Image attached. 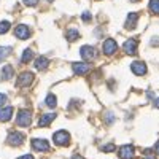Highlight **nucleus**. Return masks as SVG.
<instances>
[{
    "label": "nucleus",
    "instance_id": "obj_9",
    "mask_svg": "<svg viewBox=\"0 0 159 159\" xmlns=\"http://www.w3.org/2000/svg\"><path fill=\"white\" fill-rule=\"evenodd\" d=\"M130 69H132V72H134L135 75L142 76V75H145V73H147V64H145V62H142V61H135V62H132Z\"/></svg>",
    "mask_w": 159,
    "mask_h": 159
},
{
    "label": "nucleus",
    "instance_id": "obj_25",
    "mask_svg": "<svg viewBox=\"0 0 159 159\" xmlns=\"http://www.w3.org/2000/svg\"><path fill=\"white\" fill-rule=\"evenodd\" d=\"M102 151H105V153H111V151H115V145H113V143L105 145V147H102Z\"/></svg>",
    "mask_w": 159,
    "mask_h": 159
},
{
    "label": "nucleus",
    "instance_id": "obj_3",
    "mask_svg": "<svg viewBox=\"0 0 159 159\" xmlns=\"http://www.w3.org/2000/svg\"><path fill=\"white\" fill-rule=\"evenodd\" d=\"M116 49H118V45L113 38H107L103 42V54L105 56H113L116 52Z\"/></svg>",
    "mask_w": 159,
    "mask_h": 159
},
{
    "label": "nucleus",
    "instance_id": "obj_16",
    "mask_svg": "<svg viewBox=\"0 0 159 159\" xmlns=\"http://www.w3.org/2000/svg\"><path fill=\"white\" fill-rule=\"evenodd\" d=\"M48 65H49V61H48L46 57H43V56L38 57V59L35 61V69H37V70H45Z\"/></svg>",
    "mask_w": 159,
    "mask_h": 159
},
{
    "label": "nucleus",
    "instance_id": "obj_21",
    "mask_svg": "<svg viewBox=\"0 0 159 159\" xmlns=\"http://www.w3.org/2000/svg\"><path fill=\"white\" fill-rule=\"evenodd\" d=\"M150 10L154 15H159V0H150Z\"/></svg>",
    "mask_w": 159,
    "mask_h": 159
},
{
    "label": "nucleus",
    "instance_id": "obj_29",
    "mask_svg": "<svg viewBox=\"0 0 159 159\" xmlns=\"http://www.w3.org/2000/svg\"><path fill=\"white\" fill-rule=\"evenodd\" d=\"M19 159H34V157H32L30 154H24V156H21Z\"/></svg>",
    "mask_w": 159,
    "mask_h": 159
},
{
    "label": "nucleus",
    "instance_id": "obj_4",
    "mask_svg": "<svg viewBox=\"0 0 159 159\" xmlns=\"http://www.w3.org/2000/svg\"><path fill=\"white\" fill-rule=\"evenodd\" d=\"M80 54H81V57L83 59H86V61H92L96 56H97V51H96V48L94 46H83L81 49H80Z\"/></svg>",
    "mask_w": 159,
    "mask_h": 159
},
{
    "label": "nucleus",
    "instance_id": "obj_5",
    "mask_svg": "<svg viewBox=\"0 0 159 159\" xmlns=\"http://www.w3.org/2000/svg\"><path fill=\"white\" fill-rule=\"evenodd\" d=\"M72 69L75 72V75H86L91 70V65L86 62H73L72 64Z\"/></svg>",
    "mask_w": 159,
    "mask_h": 159
},
{
    "label": "nucleus",
    "instance_id": "obj_11",
    "mask_svg": "<svg viewBox=\"0 0 159 159\" xmlns=\"http://www.w3.org/2000/svg\"><path fill=\"white\" fill-rule=\"evenodd\" d=\"M32 147H34L35 151H48L49 150L48 142L43 140V139H34L32 140Z\"/></svg>",
    "mask_w": 159,
    "mask_h": 159
},
{
    "label": "nucleus",
    "instance_id": "obj_17",
    "mask_svg": "<svg viewBox=\"0 0 159 159\" xmlns=\"http://www.w3.org/2000/svg\"><path fill=\"white\" fill-rule=\"evenodd\" d=\"M32 57H34V51H32L30 48H27V49L24 51L22 57H21V62H22V64H27V62H30Z\"/></svg>",
    "mask_w": 159,
    "mask_h": 159
},
{
    "label": "nucleus",
    "instance_id": "obj_10",
    "mask_svg": "<svg viewBox=\"0 0 159 159\" xmlns=\"http://www.w3.org/2000/svg\"><path fill=\"white\" fill-rule=\"evenodd\" d=\"M34 81V73L30 72H24L18 76V86H29Z\"/></svg>",
    "mask_w": 159,
    "mask_h": 159
},
{
    "label": "nucleus",
    "instance_id": "obj_23",
    "mask_svg": "<svg viewBox=\"0 0 159 159\" xmlns=\"http://www.w3.org/2000/svg\"><path fill=\"white\" fill-rule=\"evenodd\" d=\"M8 29H10V22L8 21H2V22H0V34L8 32Z\"/></svg>",
    "mask_w": 159,
    "mask_h": 159
},
{
    "label": "nucleus",
    "instance_id": "obj_13",
    "mask_svg": "<svg viewBox=\"0 0 159 159\" xmlns=\"http://www.w3.org/2000/svg\"><path fill=\"white\" fill-rule=\"evenodd\" d=\"M52 119H56V113H46V115H43L42 118H40V126L42 127H48L49 124H51V121Z\"/></svg>",
    "mask_w": 159,
    "mask_h": 159
},
{
    "label": "nucleus",
    "instance_id": "obj_6",
    "mask_svg": "<svg viewBox=\"0 0 159 159\" xmlns=\"http://www.w3.org/2000/svg\"><path fill=\"white\" fill-rule=\"evenodd\" d=\"M15 35L21 40H27L30 37V29L27 27V25H24V24H19L16 25V29H15Z\"/></svg>",
    "mask_w": 159,
    "mask_h": 159
},
{
    "label": "nucleus",
    "instance_id": "obj_1",
    "mask_svg": "<svg viewBox=\"0 0 159 159\" xmlns=\"http://www.w3.org/2000/svg\"><path fill=\"white\" fill-rule=\"evenodd\" d=\"M30 121H32V113L29 110H21L16 116V124L21 126V127L30 126Z\"/></svg>",
    "mask_w": 159,
    "mask_h": 159
},
{
    "label": "nucleus",
    "instance_id": "obj_7",
    "mask_svg": "<svg viewBox=\"0 0 159 159\" xmlns=\"http://www.w3.org/2000/svg\"><path fill=\"white\" fill-rule=\"evenodd\" d=\"M118 153H119V157H121V159H132V157H134V154H135L134 147H132V145H124V147L119 148Z\"/></svg>",
    "mask_w": 159,
    "mask_h": 159
},
{
    "label": "nucleus",
    "instance_id": "obj_18",
    "mask_svg": "<svg viewBox=\"0 0 159 159\" xmlns=\"http://www.w3.org/2000/svg\"><path fill=\"white\" fill-rule=\"evenodd\" d=\"M13 76V67L11 65H5L2 69V80H10Z\"/></svg>",
    "mask_w": 159,
    "mask_h": 159
},
{
    "label": "nucleus",
    "instance_id": "obj_32",
    "mask_svg": "<svg viewBox=\"0 0 159 159\" xmlns=\"http://www.w3.org/2000/svg\"><path fill=\"white\" fill-rule=\"evenodd\" d=\"M132 2H140V0H132Z\"/></svg>",
    "mask_w": 159,
    "mask_h": 159
},
{
    "label": "nucleus",
    "instance_id": "obj_2",
    "mask_svg": "<svg viewBox=\"0 0 159 159\" xmlns=\"http://www.w3.org/2000/svg\"><path fill=\"white\" fill-rule=\"evenodd\" d=\"M52 140H54V143L59 145V147H64V145L69 143L70 135H69V132H65V130H57V132H54V135H52Z\"/></svg>",
    "mask_w": 159,
    "mask_h": 159
},
{
    "label": "nucleus",
    "instance_id": "obj_22",
    "mask_svg": "<svg viewBox=\"0 0 159 159\" xmlns=\"http://www.w3.org/2000/svg\"><path fill=\"white\" fill-rule=\"evenodd\" d=\"M10 52H11V46H5V48L2 46V48H0V61H3Z\"/></svg>",
    "mask_w": 159,
    "mask_h": 159
},
{
    "label": "nucleus",
    "instance_id": "obj_14",
    "mask_svg": "<svg viewBox=\"0 0 159 159\" xmlns=\"http://www.w3.org/2000/svg\"><path fill=\"white\" fill-rule=\"evenodd\" d=\"M137 19H139V15L137 13H130L126 19V29H134L137 25Z\"/></svg>",
    "mask_w": 159,
    "mask_h": 159
},
{
    "label": "nucleus",
    "instance_id": "obj_8",
    "mask_svg": "<svg viewBox=\"0 0 159 159\" xmlns=\"http://www.w3.org/2000/svg\"><path fill=\"white\" fill-rule=\"evenodd\" d=\"M123 49H124L126 54H129V56H134L135 52H137V40H134V38L127 40V42L123 45Z\"/></svg>",
    "mask_w": 159,
    "mask_h": 159
},
{
    "label": "nucleus",
    "instance_id": "obj_19",
    "mask_svg": "<svg viewBox=\"0 0 159 159\" xmlns=\"http://www.w3.org/2000/svg\"><path fill=\"white\" fill-rule=\"evenodd\" d=\"M45 103L48 105V107L54 108V107H56V103H57V99H56V96H54V94H48V96H46V100H45Z\"/></svg>",
    "mask_w": 159,
    "mask_h": 159
},
{
    "label": "nucleus",
    "instance_id": "obj_12",
    "mask_svg": "<svg viewBox=\"0 0 159 159\" xmlns=\"http://www.w3.org/2000/svg\"><path fill=\"white\" fill-rule=\"evenodd\" d=\"M10 145H13V147H18V145H21L24 142V135L21 134V132H11V134L8 135V140H7Z\"/></svg>",
    "mask_w": 159,
    "mask_h": 159
},
{
    "label": "nucleus",
    "instance_id": "obj_15",
    "mask_svg": "<svg viewBox=\"0 0 159 159\" xmlns=\"http://www.w3.org/2000/svg\"><path fill=\"white\" fill-rule=\"evenodd\" d=\"M11 115H13V108L11 107L0 108V121H10Z\"/></svg>",
    "mask_w": 159,
    "mask_h": 159
},
{
    "label": "nucleus",
    "instance_id": "obj_24",
    "mask_svg": "<svg viewBox=\"0 0 159 159\" xmlns=\"http://www.w3.org/2000/svg\"><path fill=\"white\" fill-rule=\"evenodd\" d=\"M143 154H145V156H143V159H156V156L153 154V151H151V150H145V151H143Z\"/></svg>",
    "mask_w": 159,
    "mask_h": 159
},
{
    "label": "nucleus",
    "instance_id": "obj_27",
    "mask_svg": "<svg viewBox=\"0 0 159 159\" xmlns=\"http://www.w3.org/2000/svg\"><path fill=\"white\" fill-rule=\"evenodd\" d=\"M24 3L27 5V7H35L38 3V0H24Z\"/></svg>",
    "mask_w": 159,
    "mask_h": 159
},
{
    "label": "nucleus",
    "instance_id": "obj_20",
    "mask_svg": "<svg viewBox=\"0 0 159 159\" xmlns=\"http://www.w3.org/2000/svg\"><path fill=\"white\" fill-rule=\"evenodd\" d=\"M78 38H80V32H78V30L70 29V30L67 32V40H69V42H75V40H78Z\"/></svg>",
    "mask_w": 159,
    "mask_h": 159
},
{
    "label": "nucleus",
    "instance_id": "obj_30",
    "mask_svg": "<svg viewBox=\"0 0 159 159\" xmlns=\"http://www.w3.org/2000/svg\"><path fill=\"white\" fill-rule=\"evenodd\" d=\"M154 107H156V108H159V97H157V99H154Z\"/></svg>",
    "mask_w": 159,
    "mask_h": 159
},
{
    "label": "nucleus",
    "instance_id": "obj_28",
    "mask_svg": "<svg viewBox=\"0 0 159 159\" xmlns=\"http://www.w3.org/2000/svg\"><path fill=\"white\" fill-rule=\"evenodd\" d=\"M5 100H7V96L5 94H0V105L5 103Z\"/></svg>",
    "mask_w": 159,
    "mask_h": 159
},
{
    "label": "nucleus",
    "instance_id": "obj_31",
    "mask_svg": "<svg viewBox=\"0 0 159 159\" xmlns=\"http://www.w3.org/2000/svg\"><path fill=\"white\" fill-rule=\"evenodd\" d=\"M154 150H156V153H157V154H159V142H157V143H156V145H154Z\"/></svg>",
    "mask_w": 159,
    "mask_h": 159
},
{
    "label": "nucleus",
    "instance_id": "obj_26",
    "mask_svg": "<svg viewBox=\"0 0 159 159\" xmlns=\"http://www.w3.org/2000/svg\"><path fill=\"white\" fill-rule=\"evenodd\" d=\"M81 19H83L84 22H89V21H91V13H89V11H84L83 15H81Z\"/></svg>",
    "mask_w": 159,
    "mask_h": 159
}]
</instances>
